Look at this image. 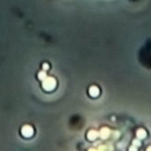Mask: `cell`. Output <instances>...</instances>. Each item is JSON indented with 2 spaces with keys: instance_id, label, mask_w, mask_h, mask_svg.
Listing matches in <instances>:
<instances>
[{
  "instance_id": "obj_5",
  "label": "cell",
  "mask_w": 151,
  "mask_h": 151,
  "mask_svg": "<svg viewBox=\"0 0 151 151\" xmlns=\"http://www.w3.org/2000/svg\"><path fill=\"white\" fill-rule=\"evenodd\" d=\"M38 78H39V79H44V78H45V72H44V70L38 73Z\"/></svg>"
},
{
  "instance_id": "obj_1",
  "label": "cell",
  "mask_w": 151,
  "mask_h": 151,
  "mask_svg": "<svg viewBox=\"0 0 151 151\" xmlns=\"http://www.w3.org/2000/svg\"><path fill=\"white\" fill-rule=\"evenodd\" d=\"M20 133L22 137L25 138H31L33 134H34V129L31 126V125H24L20 130Z\"/></svg>"
},
{
  "instance_id": "obj_4",
  "label": "cell",
  "mask_w": 151,
  "mask_h": 151,
  "mask_svg": "<svg viewBox=\"0 0 151 151\" xmlns=\"http://www.w3.org/2000/svg\"><path fill=\"white\" fill-rule=\"evenodd\" d=\"M41 67H42V70H44V71H48V70H50V64L45 61V63H42V64H41Z\"/></svg>"
},
{
  "instance_id": "obj_2",
  "label": "cell",
  "mask_w": 151,
  "mask_h": 151,
  "mask_svg": "<svg viewBox=\"0 0 151 151\" xmlns=\"http://www.w3.org/2000/svg\"><path fill=\"white\" fill-rule=\"evenodd\" d=\"M99 93H100V91H99V88H98V86H91L90 88H88V94H90V97L91 98H97V97H99Z\"/></svg>"
},
{
  "instance_id": "obj_3",
  "label": "cell",
  "mask_w": 151,
  "mask_h": 151,
  "mask_svg": "<svg viewBox=\"0 0 151 151\" xmlns=\"http://www.w3.org/2000/svg\"><path fill=\"white\" fill-rule=\"evenodd\" d=\"M137 136H138V137L142 136V138H145V137L147 136V133H146V131H145L144 129H138V130H137Z\"/></svg>"
}]
</instances>
